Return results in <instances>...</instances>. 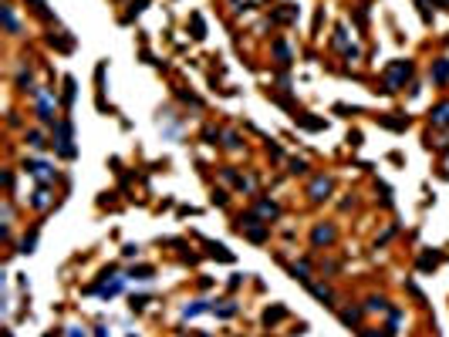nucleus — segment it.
<instances>
[{
	"mask_svg": "<svg viewBox=\"0 0 449 337\" xmlns=\"http://www.w3.org/2000/svg\"><path fill=\"white\" fill-rule=\"evenodd\" d=\"M382 125H389V128H405L409 125V118H379Z\"/></svg>",
	"mask_w": 449,
	"mask_h": 337,
	"instance_id": "obj_10",
	"label": "nucleus"
},
{
	"mask_svg": "<svg viewBox=\"0 0 449 337\" xmlns=\"http://www.w3.org/2000/svg\"><path fill=\"white\" fill-rule=\"evenodd\" d=\"M439 263V253H426L422 260H419V270H429V267H436Z\"/></svg>",
	"mask_w": 449,
	"mask_h": 337,
	"instance_id": "obj_9",
	"label": "nucleus"
},
{
	"mask_svg": "<svg viewBox=\"0 0 449 337\" xmlns=\"http://www.w3.org/2000/svg\"><path fill=\"white\" fill-rule=\"evenodd\" d=\"M284 314H287L284 307H274V310H267V314H263V324H277V320L284 317Z\"/></svg>",
	"mask_w": 449,
	"mask_h": 337,
	"instance_id": "obj_8",
	"label": "nucleus"
},
{
	"mask_svg": "<svg viewBox=\"0 0 449 337\" xmlns=\"http://www.w3.org/2000/svg\"><path fill=\"white\" fill-rule=\"evenodd\" d=\"M331 239H334V230H331V226H318V230H314V243H318V246H321V243H331Z\"/></svg>",
	"mask_w": 449,
	"mask_h": 337,
	"instance_id": "obj_6",
	"label": "nucleus"
},
{
	"mask_svg": "<svg viewBox=\"0 0 449 337\" xmlns=\"http://www.w3.org/2000/svg\"><path fill=\"white\" fill-rule=\"evenodd\" d=\"M54 145H58V152H61L65 159H74V145H71V125H68V121H61V125H58V142H54Z\"/></svg>",
	"mask_w": 449,
	"mask_h": 337,
	"instance_id": "obj_2",
	"label": "nucleus"
},
{
	"mask_svg": "<svg viewBox=\"0 0 449 337\" xmlns=\"http://www.w3.org/2000/svg\"><path fill=\"white\" fill-rule=\"evenodd\" d=\"M365 307H368V310H385V300H382V297H372Z\"/></svg>",
	"mask_w": 449,
	"mask_h": 337,
	"instance_id": "obj_13",
	"label": "nucleus"
},
{
	"mask_svg": "<svg viewBox=\"0 0 449 337\" xmlns=\"http://www.w3.org/2000/svg\"><path fill=\"white\" fill-rule=\"evenodd\" d=\"M429 121H432V125H449V101H443L439 108H432Z\"/></svg>",
	"mask_w": 449,
	"mask_h": 337,
	"instance_id": "obj_4",
	"label": "nucleus"
},
{
	"mask_svg": "<svg viewBox=\"0 0 449 337\" xmlns=\"http://www.w3.org/2000/svg\"><path fill=\"white\" fill-rule=\"evenodd\" d=\"M68 337H85V334H78V331H71V334Z\"/></svg>",
	"mask_w": 449,
	"mask_h": 337,
	"instance_id": "obj_14",
	"label": "nucleus"
},
{
	"mask_svg": "<svg viewBox=\"0 0 449 337\" xmlns=\"http://www.w3.org/2000/svg\"><path fill=\"white\" fill-rule=\"evenodd\" d=\"M132 277H136V280H149V277H152V270H149V267H138V270H132Z\"/></svg>",
	"mask_w": 449,
	"mask_h": 337,
	"instance_id": "obj_11",
	"label": "nucleus"
},
{
	"mask_svg": "<svg viewBox=\"0 0 449 337\" xmlns=\"http://www.w3.org/2000/svg\"><path fill=\"white\" fill-rule=\"evenodd\" d=\"M291 172H308V162L304 159H291Z\"/></svg>",
	"mask_w": 449,
	"mask_h": 337,
	"instance_id": "obj_12",
	"label": "nucleus"
},
{
	"mask_svg": "<svg viewBox=\"0 0 449 337\" xmlns=\"http://www.w3.org/2000/svg\"><path fill=\"white\" fill-rule=\"evenodd\" d=\"M412 74V61H396V65L385 71V84H382V91H398V84L405 81Z\"/></svg>",
	"mask_w": 449,
	"mask_h": 337,
	"instance_id": "obj_1",
	"label": "nucleus"
},
{
	"mask_svg": "<svg viewBox=\"0 0 449 337\" xmlns=\"http://www.w3.org/2000/svg\"><path fill=\"white\" fill-rule=\"evenodd\" d=\"M237 230H247V236H250V239H263V236H267V230H263V226H260L257 219L254 216H240V223H237Z\"/></svg>",
	"mask_w": 449,
	"mask_h": 337,
	"instance_id": "obj_3",
	"label": "nucleus"
},
{
	"mask_svg": "<svg viewBox=\"0 0 449 337\" xmlns=\"http://www.w3.org/2000/svg\"><path fill=\"white\" fill-rule=\"evenodd\" d=\"M446 74H449V61H446V58H443L439 65L432 67V81H446Z\"/></svg>",
	"mask_w": 449,
	"mask_h": 337,
	"instance_id": "obj_7",
	"label": "nucleus"
},
{
	"mask_svg": "<svg viewBox=\"0 0 449 337\" xmlns=\"http://www.w3.org/2000/svg\"><path fill=\"white\" fill-rule=\"evenodd\" d=\"M331 192V179H314V185H311V199H325Z\"/></svg>",
	"mask_w": 449,
	"mask_h": 337,
	"instance_id": "obj_5",
	"label": "nucleus"
}]
</instances>
